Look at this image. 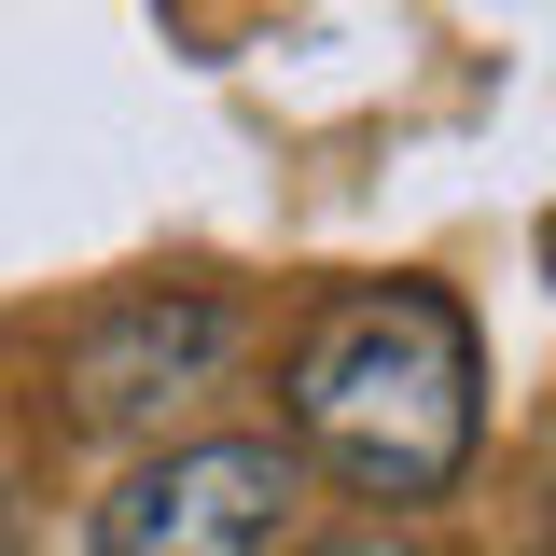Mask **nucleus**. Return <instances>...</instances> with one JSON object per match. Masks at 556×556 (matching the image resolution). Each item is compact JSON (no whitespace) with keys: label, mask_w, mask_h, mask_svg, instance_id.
<instances>
[{"label":"nucleus","mask_w":556,"mask_h":556,"mask_svg":"<svg viewBox=\"0 0 556 556\" xmlns=\"http://www.w3.org/2000/svg\"><path fill=\"white\" fill-rule=\"evenodd\" d=\"M292 445L348 486V501H445L473 473V431H486V362L459 292L431 278H362L334 292L306 334H292Z\"/></svg>","instance_id":"1"},{"label":"nucleus","mask_w":556,"mask_h":556,"mask_svg":"<svg viewBox=\"0 0 556 556\" xmlns=\"http://www.w3.org/2000/svg\"><path fill=\"white\" fill-rule=\"evenodd\" d=\"M278 515H292V445L208 431V445H167L112 486L98 556H278Z\"/></svg>","instance_id":"2"},{"label":"nucleus","mask_w":556,"mask_h":556,"mask_svg":"<svg viewBox=\"0 0 556 556\" xmlns=\"http://www.w3.org/2000/svg\"><path fill=\"white\" fill-rule=\"evenodd\" d=\"M237 362V306L223 292H126V306H98L84 334H70L56 390H70V431H153V417H181Z\"/></svg>","instance_id":"3"},{"label":"nucleus","mask_w":556,"mask_h":556,"mask_svg":"<svg viewBox=\"0 0 556 556\" xmlns=\"http://www.w3.org/2000/svg\"><path fill=\"white\" fill-rule=\"evenodd\" d=\"M0 543H14V486H0Z\"/></svg>","instance_id":"6"},{"label":"nucleus","mask_w":556,"mask_h":556,"mask_svg":"<svg viewBox=\"0 0 556 556\" xmlns=\"http://www.w3.org/2000/svg\"><path fill=\"white\" fill-rule=\"evenodd\" d=\"M0 556H98V543H0Z\"/></svg>","instance_id":"5"},{"label":"nucleus","mask_w":556,"mask_h":556,"mask_svg":"<svg viewBox=\"0 0 556 556\" xmlns=\"http://www.w3.org/2000/svg\"><path fill=\"white\" fill-rule=\"evenodd\" d=\"M306 556H417V543H390V529H362V543H306Z\"/></svg>","instance_id":"4"}]
</instances>
